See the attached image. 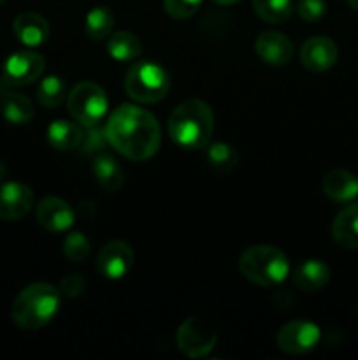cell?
I'll list each match as a JSON object with an SVG mask.
<instances>
[{
  "label": "cell",
  "mask_w": 358,
  "mask_h": 360,
  "mask_svg": "<svg viewBox=\"0 0 358 360\" xmlns=\"http://www.w3.org/2000/svg\"><path fill=\"white\" fill-rule=\"evenodd\" d=\"M13 30L18 41L23 42L28 48L44 44L49 37V23L46 18L32 11L18 14L13 23Z\"/></svg>",
  "instance_id": "cell-15"
},
{
  "label": "cell",
  "mask_w": 358,
  "mask_h": 360,
  "mask_svg": "<svg viewBox=\"0 0 358 360\" xmlns=\"http://www.w3.org/2000/svg\"><path fill=\"white\" fill-rule=\"evenodd\" d=\"M112 28H114V14H112V11L109 7H93L86 14L84 30H86L88 37L93 39V41H104V39H107L112 34Z\"/></svg>",
  "instance_id": "cell-23"
},
{
  "label": "cell",
  "mask_w": 358,
  "mask_h": 360,
  "mask_svg": "<svg viewBox=\"0 0 358 360\" xmlns=\"http://www.w3.org/2000/svg\"><path fill=\"white\" fill-rule=\"evenodd\" d=\"M84 287H86V283H84L81 274H69L60 283V292H63L67 297H77V295L83 294Z\"/></svg>",
  "instance_id": "cell-30"
},
{
  "label": "cell",
  "mask_w": 358,
  "mask_h": 360,
  "mask_svg": "<svg viewBox=\"0 0 358 360\" xmlns=\"http://www.w3.org/2000/svg\"><path fill=\"white\" fill-rule=\"evenodd\" d=\"M125 91L139 104L160 102L171 88V77L161 65L154 62H139L126 70Z\"/></svg>",
  "instance_id": "cell-5"
},
{
  "label": "cell",
  "mask_w": 358,
  "mask_h": 360,
  "mask_svg": "<svg viewBox=\"0 0 358 360\" xmlns=\"http://www.w3.org/2000/svg\"><path fill=\"white\" fill-rule=\"evenodd\" d=\"M339 58V48L325 35L307 39L300 48V63L311 72H325L336 65Z\"/></svg>",
  "instance_id": "cell-13"
},
{
  "label": "cell",
  "mask_w": 358,
  "mask_h": 360,
  "mask_svg": "<svg viewBox=\"0 0 358 360\" xmlns=\"http://www.w3.org/2000/svg\"><path fill=\"white\" fill-rule=\"evenodd\" d=\"M216 334L195 316L183 320L178 329L175 343L181 354L188 359H204L216 347Z\"/></svg>",
  "instance_id": "cell-9"
},
{
  "label": "cell",
  "mask_w": 358,
  "mask_h": 360,
  "mask_svg": "<svg viewBox=\"0 0 358 360\" xmlns=\"http://www.w3.org/2000/svg\"><path fill=\"white\" fill-rule=\"evenodd\" d=\"M332 238L340 248L358 250V202L344 207L332 221Z\"/></svg>",
  "instance_id": "cell-18"
},
{
  "label": "cell",
  "mask_w": 358,
  "mask_h": 360,
  "mask_svg": "<svg viewBox=\"0 0 358 360\" xmlns=\"http://www.w3.org/2000/svg\"><path fill=\"white\" fill-rule=\"evenodd\" d=\"M4 2H6V0H0V6H2V4H4Z\"/></svg>",
  "instance_id": "cell-34"
},
{
  "label": "cell",
  "mask_w": 358,
  "mask_h": 360,
  "mask_svg": "<svg viewBox=\"0 0 358 360\" xmlns=\"http://www.w3.org/2000/svg\"><path fill=\"white\" fill-rule=\"evenodd\" d=\"M133 250L126 241L116 239V241L107 243L98 250L97 255V271L107 280H121L128 274L133 266Z\"/></svg>",
  "instance_id": "cell-10"
},
{
  "label": "cell",
  "mask_w": 358,
  "mask_h": 360,
  "mask_svg": "<svg viewBox=\"0 0 358 360\" xmlns=\"http://www.w3.org/2000/svg\"><path fill=\"white\" fill-rule=\"evenodd\" d=\"M91 172H93L95 181L107 192H118L125 183V172H123L121 165L118 164L116 158H112L109 153H104V151L95 155Z\"/></svg>",
  "instance_id": "cell-20"
},
{
  "label": "cell",
  "mask_w": 358,
  "mask_h": 360,
  "mask_svg": "<svg viewBox=\"0 0 358 360\" xmlns=\"http://www.w3.org/2000/svg\"><path fill=\"white\" fill-rule=\"evenodd\" d=\"M297 11L302 20L307 23H316L323 20L326 14V2L325 0H300Z\"/></svg>",
  "instance_id": "cell-29"
},
{
  "label": "cell",
  "mask_w": 358,
  "mask_h": 360,
  "mask_svg": "<svg viewBox=\"0 0 358 360\" xmlns=\"http://www.w3.org/2000/svg\"><path fill=\"white\" fill-rule=\"evenodd\" d=\"M330 267L323 260L309 259L298 264L291 273V281L302 292H318L329 283Z\"/></svg>",
  "instance_id": "cell-16"
},
{
  "label": "cell",
  "mask_w": 358,
  "mask_h": 360,
  "mask_svg": "<svg viewBox=\"0 0 358 360\" xmlns=\"http://www.w3.org/2000/svg\"><path fill=\"white\" fill-rule=\"evenodd\" d=\"M321 188L336 202H347L358 195V178L346 169H333L325 174Z\"/></svg>",
  "instance_id": "cell-17"
},
{
  "label": "cell",
  "mask_w": 358,
  "mask_h": 360,
  "mask_svg": "<svg viewBox=\"0 0 358 360\" xmlns=\"http://www.w3.org/2000/svg\"><path fill=\"white\" fill-rule=\"evenodd\" d=\"M69 97V88L63 77L46 76L42 77L37 86V101L44 108H58L65 98Z\"/></svg>",
  "instance_id": "cell-24"
},
{
  "label": "cell",
  "mask_w": 358,
  "mask_h": 360,
  "mask_svg": "<svg viewBox=\"0 0 358 360\" xmlns=\"http://www.w3.org/2000/svg\"><path fill=\"white\" fill-rule=\"evenodd\" d=\"M34 206L30 186L18 181L0 183V220H21Z\"/></svg>",
  "instance_id": "cell-12"
},
{
  "label": "cell",
  "mask_w": 358,
  "mask_h": 360,
  "mask_svg": "<svg viewBox=\"0 0 358 360\" xmlns=\"http://www.w3.org/2000/svg\"><path fill=\"white\" fill-rule=\"evenodd\" d=\"M37 224L51 234H63L70 231L76 221V213L69 202L58 197H46L35 207Z\"/></svg>",
  "instance_id": "cell-11"
},
{
  "label": "cell",
  "mask_w": 358,
  "mask_h": 360,
  "mask_svg": "<svg viewBox=\"0 0 358 360\" xmlns=\"http://www.w3.org/2000/svg\"><path fill=\"white\" fill-rule=\"evenodd\" d=\"M347 6L351 7L353 11H358V0H346Z\"/></svg>",
  "instance_id": "cell-32"
},
{
  "label": "cell",
  "mask_w": 358,
  "mask_h": 360,
  "mask_svg": "<svg viewBox=\"0 0 358 360\" xmlns=\"http://www.w3.org/2000/svg\"><path fill=\"white\" fill-rule=\"evenodd\" d=\"M83 125L70 120H55L48 127V143L58 151L76 150L84 139Z\"/></svg>",
  "instance_id": "cell-19"
},
{
  "label": "cell",
  "mask_w": 358,
  "mask_h": 360,
  "mask_svg": "<svg viewBox=\"0 0 358 360\" xmlns=\"http://www.w3.org/2000/svg\"><path fill=\"white\" fill-rule=\"evenodd\" d=\"M207 160L216 171L228 172L237 167L239 153L227 143H214L207 148Z\"/></svg>",
  "instance_id": "cell-26"
},
{
  "label": "cell",
  "mask_w": 358,
  "mask_h": 360,
  "mask_svg": "<svg viewBox=\"0 0 358 360\" xmlns=\"http://www.w3.org/2000/svg\"><path fill=\"white\" fill-rule=\"evenodd\" d=\"M91 252V245L83 232H70L63 239V255L74 264H79L88 259Z\"/></svg>",
  "instance_id": "cell-27"
},
{
  "label": "cell",
  "mask_w": 358,
  "mask_h": 360,
  "mask_svg": "<svg viewBox=\"0 0 358 360\" xmlns=\"http://www.w3.org/2000/svg\"><path fill=\"white\" fill-rule=\"evenodd\" d=\"M4 176H6V167H4V164L0 162V179H2Z\"/></svg>",
  "instance_id": "cell-33"
},
{
  "label": "cell",
  "mask_w": 358,
  "mask_h": 360,
  "mask_svg": "<svg viewBox=\"0 0 358 360\" xmlns=\"http://www.w3.org/2000/svg\"><path fill=\"white\" fill-rule=\"evenodd\" d=\"M255 51L269 65L283 67L293 56V42L281 32L267 30L256 37Z\"/></svg>",
  "instance_id": "cell-14"
},
{
  "label": "cell",
  "mask_w": 358,
  "mask_h": 360,
  "mask_svg": "<svg viewBox=\"0 0 358 360\" xmlns=\"http://www.w3.org/2000/svg\"><path fill=\"white\" fill-rule=\"evenodd\" d=\"M255 13L269 25L284 23L293 13V0H253Z\"/></svg>",
  "instance_id": "cell-25"
},
{
  "label": "cell",
  "mask_w": 358,
  "mask_h": 360,
  "mask_svg": "<svg viewBox=\"0 0 358 360\" xmlns=\"http://www.w3.org/2000/svg\"><path fill=\"white\" fill-rule=\"evenodd\" d=\"M321 340V329L309 320H293L279 329L276 345L288 355H305L314 350Z\"/></svg>",
  "instance_id": "cell-8"
},
{
  "label": "cell",
  "mask_w": 358,
  "mask_h": 360,
  "mask_svg": "<svg viewBox=\"0 0 358 360\" xmlns=\"http://www.w3.org/2000/svg\"><path fill=\"white\" fill-rule=\"evenodd\" d=\"M60 290L46 281L28 285L18 294L11 306V316L18 327L25 330H37L48 326L60 309Z\"/></svg>",
  "instance_id": "cell-3"
},
{
  "label": "cell",
  "mask_w": 358,
  "mask_h": 360,
  "mask_svg": "<svg viewBox=\"0 0 358 360\" xmlns=\"http://www.w3.org/2000/svg\"><path fill=\"white\" fill-rule=\"evenodd\" d=\"M239 269L246 280L260 287H277L290 276L288 257L270 245H255L239 259Z\"/></svg>",
  "instance_id": "cell-4"
},
{
  "label": "cell",
  "mask_w": 358,
  "mask_h": 360,
  "mask_svg": "<svg viewBox=\"0 0 358 360\" xmlns=\"http://www.w3.org/2000/svg\"><path fill=\"white\" fill-rule=\"evenodd\" d=\"M67 105L72 118L84 129H90L105 118L109 111V98L97 83L83 81L69 91Z\"/></svg>",
  "instance_id": "cell-6"
},
{
  "label": "cell",
  "mask_w": 358,
  "mask_h": 360,
  "mask_svg": "<svg viewBox=\"0 0 358 360\" xmlns=\"http://www.w3.org/2000/svg\"><path fill=\"white\" fill-rule=\"evenodd\" d=\"M202 6V0H164V7L174 20H188Z\"/></svg>",
  "instance_id": "cell-28"
},
{
  "label": "cell",
  "mask_w": 358,
  "mask_h": 360,
  "mask_svg": "<svg viewBox=\"0 0 358 360\" xmlns=\"http://www.w3.org/2000/svg\"><path fill=\"white\" fill-rule=\"evenodd\" d=\"M213 2L220 4V6H232V4H237L241 2V0H213Z\"/></svg>",
  "instance_id": "cell-31"
},
{
  "label": "cell",
  "mask_w": 358,
  "mask_h": 360,
  "mask_svg": "<svg viewBox=\"0 0 358 360\" xmlns=\"http://www.w3.org/2000/svg\"><path fill=\"white\" fill-rule=\"evenodd\" d=\"M167 130L171 139L185 150H200L213 137L214 115L207 102L190 98L181 102L168 118Z\"/></svg>",
  "instance_id": "cell-2"
},
{
  "label": "cell",
  "mask_w": 358,
  "mask_h": 360,
  "mask_svg": "<svg viewBox=\"0 0 358 360\" xmlns=\"http://www.w3.org/2000/svg\"><path fill=\"white\" fill-rule=\"evenodd\" d=\"M107 53L118 62H130L142 53V42L132 32H116L107 37Z\"/></svg>",
  "instance_id": "cell-22"
},
{
  "label": "cell",
  "mask_w": 358,
  "mask_h": 360,
  "mask_svg": "<svg viewBox=\"0 0 358 360\" xmlns=\"http://www.w3.org/2000/svg\"><path fill=\"white\" fill-rule=\"evenodd\" d=\"M104 130L109 146L128 160L144 162L160 150V123L144 108L119 105L109 115Z\"/></svg>",
  "instance_id": "cell-1"
},
{
  "label": "cell",
  "mask_w": 358,
  "mask_h": 360,
  "mask_svg": "<svg viewBox=\"0 0 358 360\" xmlns=\"http://www.w3.org/2000/svg\"><path fill=\"white\" fill-rule=\"evenodd\" d=\"M44 56L39 55L37 51H32V49H21V51L13 53L6 60L0 77L6 81L9 88L28 86L44 74Z\"/></svg>",
  "instance_id": "cell-7"
},
{
  "label": "cell",
  "mask_w": 358,
  "mask_h": 360,
  "mask_svg": "<svg viewBox=\"0 0 358 360\" xmlns=\"http://www.w3.org/2000/svg\"><path fill=\"white\" fill-rule=\"evenodd\" d=\"M2 115L13 125H27L34 118V105L30 98L18 91L7 90L0 95Z\"/></svg>",
  "instance_id": "cell-21"
}]
</instances>
